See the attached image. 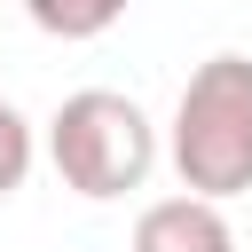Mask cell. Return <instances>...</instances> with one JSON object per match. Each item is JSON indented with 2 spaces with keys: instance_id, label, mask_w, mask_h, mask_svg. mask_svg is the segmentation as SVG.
<instances>
[{
  "instance_id": "1",
  "label": "cell",
  "mask_w": 252,
  "mask_h": 252,
  "mask_svg": "<svg viewBox=\"0 0 252 252\" xmlns=\"http://www.w3.org/2000/svg\"><path fill=\"white\" fill-rule=\"evenodd\" d=\"M173 173L181 197L228 205L252 189V55H205L173 102Z\"/></svg>"
},
{
  "instance_id": "2",
  "label": "cell",
  "mask_w": 252,
  "mask_h": 252,
  "mask_svg": "<svg viewBox=\"0 0 252 252\" xmlns=\"http://www.w3.org/2000/svg\"><path fill=\"white\" fill-rule=\"evenodd\" d=\"M47 158H55L63 189L110 205V197H126V189L150 181V165H158V126H150V110H142L134 94H118V87H79V94H63L55 118H47Z\"/></svg>"
},
{
  "instance_id": "3",
  "label": "cell",
  "mask_w": 252,
  "mask_h": 252,
  "mask_svg": "<svg viewBox=\"0 0 252 252\" xmlns=\"http://www.w3.org/2000/svg\"><path fill=\"white\" fill-rule=\"evenodd\" d=\"M134 252H236V228L205 197H158L134 220Z\"/></svg>"
},
{
  "instance_id": "4",
  "label": "cell",
  "mask_w": 252,
  "mask_h": 252,
  "mask_svg": "<svg viewBox=\"0 0 252 252\" xmlns=\"http://www.w3.org/2000/svg\"><path fill=\"white\" fill-rule=\"evenodd\" d=\"M24 16H32L47 39H102V32L126 16V0H24Z\"/></svg>"
},
{
  "instance_id": "5",
  "label": "cell",
  "mask_w": 252,
  "mask_h": 252,
  "mask_svg": "<svg viewBox=\"0 0 252 252\" xmlns=\"http://www.w3.org/2000/svg\"><path fill=\"white\" fill-rule=\"evenodd\" d=\"M32 173V118L16 102H0V197H16Z\"/></svg>"
}]
</instances>
